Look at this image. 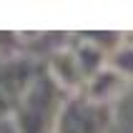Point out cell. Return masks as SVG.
I'll list each match as a JSON object with an SVG mask.
<instances>
[{"label":"cell","instance_id":"obj_1","mask_svg":"<svg viewBox=\"0 0 133 133\" xmlns=\"http://www.w3.org/2000/svg\"><path fill=\"white\" fill-rule=\"evenodd\" d=\"M65 98H68V93H63L48 78L45 68L40 65L35 78L30 81L28 90L23 93L13 118H10L15 131L18 133H53Z\"/></svg>","mask_w":133,"mask_h":133},{"label":"cell","instance_id":"obj_2","mask_svg":"<svg viewBox=\"0 0 133 133\" xmlns=\"http://www.w3.org/2000/svg\"><path fill=\"white\" fill-rule=\"evenodd\" d=\"M113 118V105L96 103L85 93H75L65 98L53 133H111Z\"/></svg>","mask_w":133,"mask_h":133},{"label":"cell","instance_id":"obj_3","mask_svg":"<svg viewBox=\"0 0 133 133\" xmlns=\"http://www.w3.org/2000/svg\"><path fill=\"white\" fill-rule=\"evenodd\" d=\"M43 68H45V73H48V78H50L63 93H68V96L83 93L85 83H88L81 63L75 58V53L70 50V43H68L63 50L53 53L50 58L43 63Z\"/></svg>","mask_w":133,"mask_h":133},{"label":"cell","instance_id":"obj_4","mask_svg":"<svg viewBox=\"0 0 133 133\" xmlns=\"http://www.w3.org/2000/svg\"><path fill=\"white\" fill-rule=\"evenodd\" d=\"M126 88H128V81L105 65L101 73H96L88 83H85L83 93H85L90 101H96V103L113 105L121 96H123V90H126Z\"/></svg>","mask_w":133,"mask_h":133},{"label":"cell","instance_id":"obj_5","mask_svg":"<svg viewBox=\"0 0 133 133\" xmlns=\"http://www.w3.org/2000/svg\"><path fill=\"white\" fill-rule=\"evenodd\" d=\"M108 68L116 70L118 75H123L128 83L133 81V45H123L121 43L116 50L108 55Z\"/></svg>","mask_w":133,"mask_h":133}]
</instances>
